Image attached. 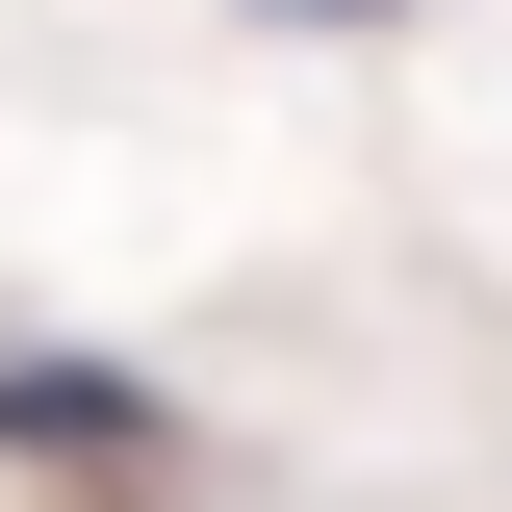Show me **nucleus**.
<instances>
[{
  "instance_id": "nucleus-2",
  "label": "nucleus",
  "mask_w": 512,
  "mask_h": 512,
  "mask_svg": "<svg viewBox=\"0 0 512 512\" xmlns=\"http://www.w3.org/2000/svg\"><path fill=\"white\" fill-rule=\"evenodd\" d=\"M282 26H359V0H282Z\"/></svg>"
},
{
  "instance_id": "nucleus-1",
  "label": "nucleus",
  "mask_w": 512,
  "mask_h": 512,
  "mask_svg": "<svg viewBox=\"0 0 512 512\" xmlns=\"http://www.w3.org/2000/svg\"><path fill=\"white\" fill-rule=\"evenodd\" d=\"M0 436H26V461H154V384H103V359H0Z\"/></svg>"
}]
</instances>
